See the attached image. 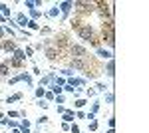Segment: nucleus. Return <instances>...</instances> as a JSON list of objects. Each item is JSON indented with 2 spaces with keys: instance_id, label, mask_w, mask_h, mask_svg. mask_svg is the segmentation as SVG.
<instances>
[{
  "instance_id": "obj_1",
  "label": "nucleus",
  "mask_w": 149,
  "mask_h": 133,
  "mask_svg": "<svg viewBox=\"0 0 149 133\" xmlns=\"http://www.w3.org/2000/svg\"><path fill=\"white\" fill-rule=\"evenodd\" d=\"M80 38L81 40H90V38H92V28H90V26H84V28H80Z\"/></svg>"
},
{
  "instance_id": "obj_2",
  "label": "nucleus",
  "mask_w": 149,
  "mask_h": 133,
  "mask_svg": "<svg viewBox=\"0 0 149 133\" xmlns=\"http://www.w3.org/2000/svg\"><path fill=\"white\" fill-rule=\"evenodd\" d=\"M72 6H74L72 2H60V4H58V10H60L62 14H64V16H66V14L72 10Z\"/></svg>"
},
{
  "instance_id": "obj_3",
  "label": "nucleus",
  "mask_w": 149,
  "mask_h": 133,
  "mask_svg": "<svg viewBox=\"0 0 149 133\" xmlns=\"http://www.w3.org/2000/svg\"><path fill=\"white\" fill-rule=\"evenodd\" d=\"M66 84L74 88V86H84V84H86V79H80V78H70L68 81H66Z\"/></svg>"
},
{
  "instance_id": "obj_4",
  "label": "nucleus",
  "mask_w": 149,
  "mask_h": 133,
  "mask_svg": "<svg viewBox=\"0 0 149 133\" xmlns=\"http://www.w3.org/2000/svg\"><path fill=\"white\" fill-rule=\"evenodd\" d=\"M62 119H64V123H72L74 121V111H64L62 113Z\"/></svg>"
},
{
  "instance_id": "obj_5",
  "label": "nucleus",
  "mask_w": 149,
  "mask_h": 133,
  "mask_svg": "<svg viewBox=\"0 0 149 133\" xmlns=\"http://www.w3.org/2000/svg\"><path fill=\"white\" fill-rule=\"evenodd\" d=\"M72 54L76 56V58H81V56L86 54V50H84L81 46H74V48H72Z\"/></svg>"
},
{
  "instance_id": "obj_6",
  "label": "nucleus",
  "mask_w": 149,
  "mask_h": 133,
  "mask_svg": "<svg viewBox=\"0 0 149 133\" xmlns=\"http://www.w3.org/2000/svg\"><path fill=\"white\" fill-rule=\"evenodd\" d=\"M14 60H18V62L26 60V56H24V50H14Z\"/></svg>"
},
{
  "instance_id": "obj_7",
  "label": "nucleus",
  "mask_w": 149,
  "mask_h": 133,
  "mask_svg": "<svg viewBox=\"0 0 149 133\" xmlns=\"http://www.w3.org/2000/svg\"><path fill=\"white\" fill-rule=\"evenodd\" d=\"M40 4H42L40 0H28V2H26V8H30V10H34V6H40Z\"/></svg>"
},
{
  "instance_id": "obj_8",
  "label": "nucleus",
  "mask_w": 149,
  "mask_h": 133,
  "mask_svg": "<svg viewBox=\"0 0 149 133\" xmlns=\"http://www.w3.org/2000/svg\"><path fill=\"white\" fill-rule=\"evenodd\" d=\"M115 74V64L113 60H109V64H107V76H113Z\"/></svg>"
},
{
  "instance_id": "obj_9",
  "label": "nucleus",
  "mask_w": 149,
  "mask_h": 133,
  "mask_svg": "<svg viewBox=\"0 0 149 133\" xmlns=\"http://www.w3.org/2000/svg\"><path fill=\"white\" fill-rule=\"evenodd\" d=\"M97 54H100V58H107V60H111V52H109V50H97Z\"/></svg>"
},
{
  "instance_id": "obj_10",
  "label": "nucleus",
  "mask_w": 149,
  "mask_h": 133,
  "mask_svg": "<svg viewBox=\"0 0 149 133\" xmlns=\"http://www.w3.org/2000/svg\"><path fill=\"white\" fill-rule=\"evenodd\" d=\"M16 20H18V26H26V24H28V20H26V16H24V14H18V16H16Z\"/></svg>"
},
{
  "instance_id": "obj_11",
  "label": "nucleus",
  "mask_w": 149,
  "mask_h": 133,
  "mask_svg": "<svg viewBox=\"0 0 149 133\" xmlns=\"http://www.w3.org/2000/svg\"><path fill=\"white\" fill-rule=\"evenodd\" d=\"M84 66H86V64H84V60H81V58H76V60H74V68H78V70H81Z\"/></svg>"
},
{
  "instance_id": "obj_12",
  "label": "nucleus",
  "mask_w": 149,
  "mask_h": 133,
  "mask_svg": "<svg viewBox=\"0 0 149 133\" xmlns=\"http://www.w3.org/2000/svg\"><path fill=\"white\" fill-rule=\"evenodd\" d=\"M0 12H2L4 16H10V8H8L6 4H2V2H0Z\"/></svg>"
},
{
  "instance_id": "obj_13",
  "label": "nucleus",
  "mask_w": 149,
  "mask_h": 133,
  "mask_svg": "<svg viewBox=\"0 0 149 133\" xmlns=\"http://www.w3.org/2000/svg\"><path fill=\"white\" fill-rule=\"evenodd\" d=\"M8 74V64H0V76H6Z\"/></svg>"
},
{
  "instance_id": "obj_14",
  "label": "nucleus",
  "mask_w": 149,
  "mask_h": 133,
  "mask_svg": "<svg viewBox=\"0 0 149 133\" xmlns=\"http://www.w3.org/2000/svg\"><path fill=\"white\" fill-rule=\"evenodd\" d=\"M18 100H22V93H14L12 97H8V103H12V101H18Z\"/></svg>"
},
{
  "instance_id": "obj_15",
  "label": "nucleus",
  "mask_w": 149,
  "mask_h": 133,
  "mask_svg": "<svg viewBox=\"0 0 149 133\" xmlns=\"http://www.w3.org/2000/svg\"><path fill=\"white\" fill-rule=\"evenodd\" d=\"M58 14H60V10H58V6H54L52 10L48 12V16H50V18H54V16H58Z\"/></svg>"
},
{
  "instance_id": "obj_16",
  "label": "nucleus",
  "mask_w": 149,
  "mask_h": 133,
  "mask_svg": "<svg viewBox=\"0 0 149 133\" xmlns=\"http://www.w3.org/2000/svg\"><path fill=\"white\" fill-rule=\"evenodd\" d=\"M20 127H22V131L28 133V129H30V121H26V119H24V121L20 123Z\"/></svg>"
},
{
  "instance_id": "obj_17",
  "label": "nucleus",
  "mask_w": 149,
  "mask_h": 133,
  "mask_svg": "<svg viewBox=\"0 0 149 133\" xmlns=\"http://www.w3.org/2000/svg\"><path fill=\"white\" fill-rule=\"evenodd\" d=\"M52 89H54V91H52L54 95H62V88H60V86H52Z\"/></svg>"
},
{
  "instance_id": "obj_18",
  "label": "nucleus",
  "mask_w": 149,
  "mask_h": 133,
  "mask_svg": "<svg viewBox=\"0 0 149 133\" xmlns=\"http://www.w3.org/2000/svg\"><path fill=\"white\" fill-rule=\"evenodd\" d=\"M46 54H48V58H50V60H54V58H56V50H54V48H50Z\"/></svg>"
},
{
  "instance_id": "obj_19",
  "label": "nucleus",
  "mask_w": 149,
  "mask_h": 133,
  "mask_svg": "<svg viewBox=\"0 0 149 133\" xmlns=\"http://www.w3.org/2000/svg\"><path fill=\"white\" fill-rule=\"evenodd\" d=\"M4 48L10 52V50H16V44H14V42H6V46H4Z\"/></svg>"
},
{
  "instance_id": "obj_20",
  "label": "nucleus",
  "mask_w": 149,
  "mask_h": 133,
  "mask_svg": "<svg viewBox=\"0 0 149 133\" xmlns=\"http://www.w3.org/2000/svg\"><path fill=\"white\" fill-rule=\"evenodd\" d=\"M26 26H30L32 30H38V24H36L34 20H28V24H26Z\"/></svg>"
},
{
  "instance_id": "obj_21",
  "label": "nucleus",
  "mask_w": 149,
  "mask_h": 133,
  "mask_svg": "<svg viewBox=\"0 0 149 133\" xmlns=\"http://www.w3.org/2000/svg\"><path fill=\"white\" fill-rule=\"evenodd\" d=\"M34 54V50H32V48H30V46H28V48H26V50H24V56H26V58H28V56H32Z\"/></svg>"
},
{
  "instance_id": "obj_22",
  "label": "nucleus",
  "mask_w": 149,
  "mask_h": 133,
  "mask_svg": "<svg viewBox=\"0 0 149 133\" xmlns=\"http://www.w3.org/2000/svg\"><path fill=\"white\" fill-rule=\"evenodd\" d=\"M44 93H46V91H44V88H38V89H36V95H38V97H42Z\"/></svg>"
},
{
  "instance_id": "obj_23",
  "label": "nucleus",
  "mask_w": 149,
  "mask_h": 133,
  "mask_svg": "<svg viewBox=\"0 0 149 133\" xmlns=\"http://www.w3.org/2000/svg\"><path fill=\"white\" fill-rule=\"evenodd\" d=\"M105 100H107V103H113V93H107Z\"/></svg>"
},
{
  "instance_id": "obj_24",
  "label": "nucleus",
  "mask_w": 149,
  "mask_h": 133,
  "mask_svg": "<svg viewBox=\"0 0 149 133\" xmlns=\"http://www.w3.org/2000/svg\"><path fill=\"white\" fill-rule=\"evenodd\" d=\"M84 105H86V101H84V100H78V101H76V107H84Z\"/></svg>"
},
{
  "instance_id": "obj_25",
  "label": "nucleus",
  "mask_w": 149,
  "mask_h": 133,
  "mask_svg": "<svg viewBox=\"0 0 149 133\" xmlns=\"http://www.w3.org/2000/svg\"><path fill=\"white\" fill-rule=\"evenodd\" d=\"M30 14H32V18H38V16H40V12H38V10H30Z\"/></svg>"
},
{
  "instance_id": "obj_26",
  "label": "nucleus",
  "mask_w": 149,
  "mask_h": 133,
  "mask_svg": "<svg viewBox=\"0 0 149 133\" xmlns=\"http://www.w3.org/2000/svg\"><path fill=\"white\" fill-rule=\"evenodd\" d=\"M38 123H48V117H46V115H42V117L38 119Z\"/></svg>"
},
{
  "instance_id": "obj_27",
  "label": "nucleus",
  "mask_w": 149,
  "mask_h": 133,
  "mask_svg": "<svg viewBox=\"0 0 149 133\" xmlns=\"http://www.w3.org/2000/svg\"><path fill=\"white\" fill-rule=\"evenodd\" d=\"M62 74H64V76H72L74 72H72V70H62Z\"/></svg>"
},
{
  "instance_id": "obj_28",
  "label": "nucleus",
  "mask_w": 149,
  "mask_h": 133,
  "mask_svg": "<svg viewBox=\"0 0 149 133\" xmlns=\"http://www.w3.org/2000/svg\"><path fill=\"white\" fill-rule=\"evenodd\" d=\"M72 133H80V127L78 125H72Z\"/></svg>"
},
{
  "instance_id": "obj_29",
  "label": "nucleus",
  "mask_w": 149,
  "mask_h": 133,
  "mask_svg": "<svg viewBox=\"0 0 149 133\" xmlns=\"http://www.w3.org/2000/svg\"><path fill=\"white\" fill-rule=\"evenodd\" d=\"M18 81H20V76H16V78L10 79V84H18Z\"/></svg>"
},
{
  "instance_id": "obj_30",
  "label": "nucleus",
  "mask_w": 149,
  "mask_h": 133,
  "mask_svg": "<svg viewBox=\"0 0 149 133\" xmlns=\"http://www.w3.org/2000/svg\"><path fill=\"white\" fill-rule=\"evenodd\" d=\"M97 91H105V86L103 84H97Z\"/></svg>"
},
{
  "instance_id": "obj_31",
  "label": "nucleus",
  "mask_w": 149,
  "mask_h": 133,
  "mask_svg": "<svg viewBox=\"0 0 149 133\" xmlns=\"http://www.w3.org/2000/svg\"><path fill=\"white\" fill-rule=\"evenodd\" d=\"M2 36H4V28H0V38H2Z\"/></svg>"
},
{
  "instance_id": "obj_32",
  "label": "nucleus",
  "mask_w": 149,
  "mask_h": 133,
  "mask_svg": "<svg viewBox=\"0 0 149 133\" xmlns=\"http://www.w3.org/2000/svg\"><path fill=\"white\" fill-rule=\"evenodd\" d=\"M14 133H22V131H20V129H14Z\"/></svg>"
},
{
  "instance_id": "obj_33",
  "label": "nucleus",
  "mask_w": 149,
  "mask_h": 133,
  "mask_svg": "<svg viewBox=\"0 0 149 133\" xmlns=\"http://www.w3.org/2000/svg\"><path fill=\"white\" fill-rule=\"evenodd\" d=\"M107 133H115V131H113V129H109V131H107Z\"/></svg>"
}]
</instances>
